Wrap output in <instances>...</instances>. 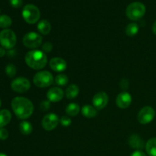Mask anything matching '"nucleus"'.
Instances as JSON below:
<instances>
[{
	"label": "nucleus",
	"instance_id": "obj_38",
	"mask_svg": "<svg viewBox=\"0 0 156 156\" xmlns=\"http://www.w3.org/2000/svg\"><path fill=\"white\" fill-rule=\"evenodd\" d=\"M1 105H2V101H1V99H0V108H1Z\"/></svg>",
	"mask_w": 156,
	"mask_h": 156
},
{
	"label": "nucleus",
	"instance_id": "obj_36",
	"mask_svg": "<svg viewBox=\"0 0 156 156\" xmlns=\"http://www.w3.org/2000/svg\"><path fill=\"white\" fill-rule=\"evenodd\" d=\"M152 31L156 35V21L154 22L153 25H152Z\"/></svg>",
	"mask_w": 156,
	"mask_h": 156
},
{
	"label": "nucleus",
	"instance_id": "obj_32",
	"mask_svg": "<svg viewBox=\"0 0 156 156\" xmlns=\"http://www.w3.org/2000/svg\"><path fill=\"white\" fill-rule=\"evenodd\" d=\"M120 87L124 90L127 89V88H129V81H128L127 79H122V80L120 81Z\"/></svg>",
	"mask_w": 156,
	"mask_h": 156
},
{
	"label": "nucleus",
	"instance_id": "obj_29",
	"mask_svg": "<svg viewBox=\"0 0 156 156\" xmlns=\"http://www.w3.org/2000/svg\"><path fill=\"white\" fill-rule=\"evenodd\" d=\"M53 44L50 42H46L42 46V51L44 53H50L53 50Z\"/></svg>",
	"mask_w": 156,
	"mask_h": 156
},
{
	"label": "nucleus",
	"instance_id": "obj_12",
	"mask_svg": "<svg viewBox=\"0 0 156 156\" xmlns=\"http://www.w3.org/2000/svg\"><path fill=\"white\" fill-rule=\"evenodd\" d=\"M132 103V97L127 91H122L117 95L116 98V104L117 107L121 109H126Z\"/></svg>",
	"mask_w": 156,
	"mask_h": 156
},
{
	"label": "nucleus",
	"instance_id": "obj_20",
	"mask_svg": "<svg viewBox=\"0 0 156 156\" xmlns=\"http://www.w3.org/2000/svg\"><path fill=\"white\" fill-rule=\"evenodd\" d=\"M79 93V88L76 84H72L67 87L66 90V96L67 98L73 99L77 97Z\"/></svg>",
	"mask_w": 156,
	"mask_h": 156
},
{
	"label": "nucleus",
	"instance_id": "obj_39",
	"mask_svg": "<svg viewBox=\"0 0 156 156\" xmlns=\"http://www.w3.org/2000/svg\"><path fill=\"white\" fill-rule=\"evenodd\" d=\"M0 13H1V10H0Z\"/></svg>",
	"mask_w": 156,
	"mask_h": 156
},
{
	"label": "nucleus",
	"instance_id": "obj_6",
	"mask_svg": "<svg viewBox=\"0 0 156 156\" xmlns=\"http://www.w3.org/2000/svg\"><path fill=\"white\" fill-rule=\"evenodd\" d=\"M17 42L16 34L11 29H4L0 32V44L7 50H12Z\"/></svg>",
	"mask_w": 156,
	"mask_h": 156
},
{
	"label": "nucleus",
	"instance_id": "obj_13",
	"mask_svg": "<svg viewBox=\"0 0 156 156\" xmlns=\"http://www.w3.org/2000/svg\"><path fill=\"white\" fill-rule=\"evenodd\" d=\"M50 67L52 70L56 73H61L66 69L67 62L64 59L61 57L52 58L49 62Z\"/></svg>",
	"mask_w": 156,
	"mask_h": 156
},
{
	"label": "nucleus",
	"instance_id": "obj_9",
	"mask_svg": "<svg viewBox=\"0 0 156 156\" xmlns=\"http://www.w3.org/2000/svg\"><path fill=\"white\" fill-rule=\"evenodd\" d=\"M155 117V111L153 108L146 106L142 108L138 114V121L141 124H148L153 120Z\"/></svg>",
	"mask_w": 156,
	"mask_h": 156
},
{
	"label": "nucleus",
	"instance_id": "obj_1",
	"mask_svg": "<svg viewBox=\"0 0 156 156\" xmlns=\"http://www.w3.org/2000/svg\"><path fill=\"white\" fill-rule=\"evenodd\" d=\"M11 106L16 117L21 120L29 118L34 112L33 103L24 97H15L12 99Z\"/></svg>",
	"mask_w": 156,
	"mask_h": 156
},
{
	"label": "nucleus",
	"instance_id": "obj_7",
	"mask_svg": "<svg viewBox=\"0 0 156 156\" xmlns=\"http://www.w3.org/2000/svg\"><path fill=\"white\" fill-rule=\"evenodd\" d=\"M43 37L41 34L36 32H29L27 33L23 37V44L27 48L36 49L42 44Z\"/></svg>",
	"mask_w": 156,
	"mask_h": 156
},
{
	"label": "nucleus",
	"instance_id": "obj_35",
	"mask_svg": "<svg viewBox=\"0 0 156 156\" xmlns=\"http://www.w3.org/2000/svg\"><path fill=\"white\" fill-rule=\"evenodd\" d=\"M15 52L12 49V50H9V51H8V53H7V55L9 56H14V54H15Z\"/></svg>",
	"mask_w": 156,
	"mask_h": 156
},
{
	"label": "nucleus",
	"instance_id": "obj_11",
	"mask_svg": "<svg viewBox=\"0 0 156 156\" xmlns=\"http://www.w3.org/2000/svg\"><path fill=\"white\" fill-rule=\"evenodd\" d=\"M109 98L105 91H100L94 95L92 98L93 106L97 110H102L106 108L108 104Z\"/></svg>",
	"mask_w": 156,
	"mask_h": 156
},
{
	"label": "nucleus",
	"instance_id": "obj_21",
	"mask_svg": "<svg viewBox=\"0 0 156 156\" xmlns=\"http://www.w3.org/2000/svg\"><path fill=\"white\" fill-rule=\"evenodd\" d=\"M80 111V107L76 103H71L66 108V113L69 117H76Z\"/></svg>",
	"mask_w": 156,
	"mask_h": 156
},
{
	"label": "nucleus",
	"instance_id": "obj_23",
	"mask_svg": "<svg viewBox=\"0 0 156 156\" xmlns=\"http://www.w3.org/2000/svg\"><path fill=\"white\" fill-rule=\"evenodd\" d=\"M139 31V25L136 23H130L128 24L125 29V33L127 36L133 37L138 33Z\"/></svg>",
	"mask_w": 156,
	"mask_h": 156
},
{
	"label": "nucleus",
	"instance_id": "obj_8",
	"mask_svg": "<svg viewBox=\"0 0 156 156\" xmlns=\"http://www.w3.org/2000/svg\"><path fill=\"white\" fill-rule=\"evenodd\" d=\"M11 88L18 93H25L30 89V82L27 78L18 77L14 79L11 83Z\"/></svg>",
	"mask_w": 156,
	"mask_h": 156
},
{
	"label": "nucleus",
	"instance_id": "obj_27",
	"mask_svg": "<svg viewBox=\"0 0 156 156\" xmlns=\"http://www.w3.org/2000/svg\"><path fill=\"white\" fill-rule=\"evenodd\" d=\"M59 122H60V123L62 124V126L67 127V126L71 125L72 120L68 117V116H62V117H61V118L59 119Z\"/></svg>",
	"mask_w": 156,
	"mask_h": 156
},
{
	"label": "nucleus",
	"instance_id": "obj_33",
	"mask_svg": "<svg viewBox=\"0 0 156 156\" xmlns=\"http://www.w3.org/2000/svg\"><path fill=\"white\" fill-rule=\"evenodd\" d=\"M130 156H147V155H146V153H144L143 151L136 150L134 152H133Z\"/></svg>",
	"mask_w": 156,
	"mask_h": 156
},
{
	"label": "nucleus",
	"instance_id": "obj_10",
	"mask_svg": "<svg viewBox=\"0 0 156 156\" xmlns=\"http://www.w3.org/2000/svg\"><path fill=\"white\" fill-rule=\"evenodd\" d=\"M59 123V117L56 115V114L53 113H50V114H47L44 117L42 120V124L43 128L45 130L51 131L54 129L56 126H58Z\"/></svg>",
	"mask_w": 156,
	"mask_h": 156
},
{
	"label": "nucleus",
	"instance_id": "obj_19",
	"mask_svg": "<svg viewBox=\"0 0 156 156\" xmlns=\"http://www.w3.org/2000/svg\"><path fill=\"white\" fill-rule=\"evenodd\" d=\"M146 150L149 156H156V138L149 139L146 144Z\"/></svg>",
	"mask_w": 156,
	"mask_h": 156
},
{
	"label": "nucleus",
	"instance_id": "obj_37",
	"mask_svg": "<svg viewBox=\"0 0 156 156\" xmlns=\"http://www.w3.org/2000/svg\"><path fill=\"white\" fill-rule=\"evenodd\" d=\"M0 156H7V155L4 153H0Z\"/></svg>",
	"mask_w": 156,
	"mask_h": 156
},
{
	"label": "nucleus",
	"instance_id": "obj_28",
	"mask_svg": "<svg viewBox=\"0 0 156 156\" xmlns=\"http://www.w3.org/2000/svg\"><path fill=\"white\" fill-rule=\"evenodd\" d=\"M51 108V104L50 101H43L40 104V108L42 111H47Z\"/></svg>",
	"mask_w": 156,
	"mask_h": 156
},
{
	"label": "nucleus",
	"instance_id": "obj_15",
	"mask_svg": "<svg viewBox=\"0 0 156 156\" xmlns=\"http://www.w3.org/2000/svg\"><path fill=\"white\" fill-rule=\"evenodd\" d=\"M128 143L132 149H137V150H141L145 146V143L143 140L137 134L131 135L128 140Z\"/></svg>",
	"mask_w": 156,
	"mask_h": 156
},
{
	"label": "nucleus",
	"instance_id": "obj_18",
	"mask_svg": "<svg viewBox=\"0 0 156 156\" xmlns=\"http://www.w3.org/2000/svg\"><path fill=\"white\" fill-rule=\"evenodd\" d=\"M37 30L43 35H47L51 30V24L47 20H41L37 24Z\"/></svg>",
	"mask_w": 156,
	"mask_h": 156
},
{
	"label": "nucleus",
	"instance_id": "obj_16",
	"mask_svg": "<svg viewBox=\"0 0 156 156\" xmlns=\"http://www.w3.org/2000/svg\"><path fill=\"white\" fill-rule=\"evenodd\" d=\"M12 120V114L9 110L3 109L0 111V128H3L9 124Z\"/></svg>",
	"mask_w": 156,
	"mask_h": 156
},
{
	"label": "nucleus",
	"instance_id": "obj_2",
	"mask_svg": "<svg viewBox=\"0 0 156 156\" xmlns=\"http://www.w3.org/2000/svg\"><path fill=\"white\" fill-rule=\"evenodd\" d=\"M24 59L26 64L35 70L42 69L47 64V56L42 50H30L26 53Z\"/></svg>",
	"mask_w": 156,
	"mask_h": 156
},
{
	"label": "nucleus",
	"instance_id": "obj_5",
	"mask_svg": "<svg viewBox=\"0 0 156 156\" xmlns=\"http://www.w3.org/2000/svg\"><path fill=\"white\" fill-rule=\"evenodd\" d=\"M34 84L38 88H47L53 85L54 78L48 71H41L37 73L33 78Z\"/></svg>",
	"mask_w": 156,
	"mask_h": 156
},
{
	"label": "nucleus",
	"instance_id": "obj_22",
	"mask_svg": "<svg viewBox=\"0 0 156 156\" xmlns=\"http://www.w3.org/2000/svg\"><path fill=\"white\" fill-rule=\"evenodd\" d=\"M19 129L23 135H30L33 131V126L28 121H22L19 125Z\"/></svg>",
	"mask_w": 156,
	"mask_h": 156
},
{
	"label": "nucleus",
	"instance_id": "obj_30",
	"mask_svg": "<svg viewBox=\"0 0 156 156\" xmlns=\"http://www.w3.org/2000/svg\"><path fill=\"white\" fill-rule=\"evenodd\" d=\"M10 5L15 9H18L21 7L23 4V0H9Z\"/></svg>",
	"mask_w": 156,
	"mask_h": 156
},
{
	"label": "nucleus",
	"instance_id": "obj_4",
	"mask_svg": "<svg viewBox=\"0 0 156 156\" xmlns=\"http://www.w3.org/2000/svg\"><path fill=\"white\" fill-rule=\"evenodd\" d=\"M22 17L24 21L30 24H34L37 22L41 17V12L36 5L27 4L24 5L22 10Z\"/></svg>",
	"mask_w": 156,
	"mask_h": 156
},
{
	"label": "nucleus",
	"instance_id": "obj_25",
	"mask_svg": "<svg viewBox=\"0 0 156 156\" xmlns=\"http://www.w3.org/2000/svg\"><path fill=\"white\" fill-rule=\"evenodd\" d=\"M55 82L59 86H65L68 84V76L65 74H59L55 78Z\"/></svg>",
	"mask_w": 156,
	"mask_h": 156
},
{
	"label": "nucleus",
	"instance_id": "obj_3",
	"mask_svg": "<svg viewBox=\"0 0 156 156\" xmlns=\"http://www.w3.org/2000/svg\"><path fill=\"white\" fill-rule=\"evenodd\" d=\"M146 8L144 4L140 2H132L126 7V15L132 21H137L143 18L146 14Z\"/></svg>",
	"mask_w": 156,
	"mask_h": 156
},
{
	"label": "nucleus",
	"instance_id": "obj_17",
	"mask_svg": "<svg viewBox=\"0 0 156 156\" xmlns=\"http://www.w3.org/2000/svg\"><path fill=\"white\" fill-rule=\"evenodd\" d=\"M81 111H82V115L87 118H93L96 117L98 114L97 109L91 105H85L82 108Z\"/></svg>",
	"mask_w": 156,
	"mask_h": 156
},
{
	"label": "nucleus",
	"instance_id": "obj_14",
	"mask_svg": "<svg viewBox=\"0 0 156 156\" xmlns=\"http://www.w3.org/2000/svg\"><path fill=\"white\" fill-rule=\"evenodd\" d=\"M47 97L50 102H59L63 98L64 91L59 87H53L47 92Z\"/></svg>",
	"mask_w": 156,
	"mask_h": 156
},
{
	"label": "nucleus",
	"instance_id": "obj_24",
	"mask_svg": "<svg viewBox=\"0 0 156 156\" xmlns=\"http://www.w3.org/2000/svg\"><path fill=\"white\" fill-rule=\"evenodd\" d=\"M12 24V20L9 15H0V27L8 29Z\"/></svg>",
	"mask_w": 156,
	"mask_h": 156
},
{
	"label": "nucleus",
	"instance_id": "obj_34",
	"mask_svg": "<svg viewBox=\"0 0 156 156\" xmlns=\"http://www.w3.org/2000/svg\"><path fill=\"white\" fill-rule=\"evenodd\" d=\"M6 54L5 49L2 47H0V57H3Z\"/></svg>",
	"mask_w": 156,
	"mask_h": 156
},
{
	"label": "nucleus",
	"instance_id": "obj_31",
	"mask_svg": "<svg viewBox=\"0 0 156 156\" xmlns=\"http://www.w3.org/2000/svg\"><path fill=\"white\" fill-rule=\"evenodd\" d=\"M9 137V131L5 128H0V140H5Z\"/></svg>",
	"mask_w": 156,
	"mask_h": 156
},
{
	"label": "nucleus",
	"instance_id": "obj_26",
	"mask_svg": "<svg viewBox=\"0 0 156 156\" xmlns=\"http://www.w3.org/2000/svg\"><path fill=\"white\" fill-rule=\"evenodd\" d=\"M17 69L14 64H9L5 67V73L9 78H14L16 75Z\"/></svg>",
	"mask_w": 156,
	"mask_h": 156
}]
</instances>
